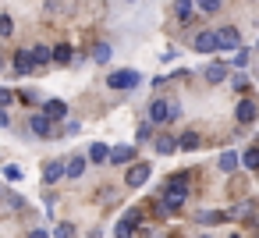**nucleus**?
<instances>
[{
	"mask_svg": "<svg viewBox=\"0 0 259 238\" xmlns=\"http://www.w3.org/2000/svg\"><path fill=\"white\" fill-rule=\"evenodd\" d=\"M185 199H188L185 178H170L167 188H163V199L156 203V213H160V217H170V213H178V210L185 206Z\"/></svg>",
	"mask_w": 259,
	"mask_h": 238,
	"instance_id": "1",
	"label": "nucleus"
},
{
	"mask_svg": "<svg viewBox=\"0 0 259 238\" xmlns=\"http://www.w3.org/2000/svg\"><path fill=\"white\" fill-rule=\"evenodd\" d=\"M181 117V103H167V100H153L149 103V121L153 125H167Z\"/></svg>",
	"mask_w": 259,
	"mask_h": 238,
	"instance_id": "2",
	"label": "nucleus"
},
{
	"mask_svg": "<svg viewBox=\"0 0 259 238\" xmlns=\"http://www.w3.org/2000/svg\"><path fill=\"white\" fill-rule=\"evenodd\" d=\"M139 220H142V210H128V213L117 220V227H114V238H132Z\"/></svg>",
	"mask_w": 259,
	"mask_h": 238,
	"instance_id": "3",
	"label": "nucleus"
},
{
	"mask_svg": "<svg viewBox=\"0 0 259 238\" xmlns=\"http://www.w3.org/2000/svg\"><path fill=\"white\" fill-rule=\"evenodd\" d=\"M11 71H15V75H36L39 68H36V61H32V54H29V50H15Z\"/></svg>",
	"mask_w": 259,
	"mask_h": 238,
	"instance_id": "4",
	"label": "nucleus"
},
{
	"mask_svg": "<svg viewBox=\"0 0 259 238\" xmlns=\"http://www.w3.org/2000/svg\"><path fill=\"white\" fill-rule=\"evenodd\" d=\"M107 86L110 89H135L139 86V71H110L107 75Z\"/></svg>",
	"mask_w": 259,
	"mask_h": 238,
	"instance_id": "5",
	"label": "nucleus"
},
{
	"mask_svg": "<svg viewBox=\"0 0 259 238\" xmlns=\"http://www.w3.org/2000/svg\"><path fill=\"white\" fill-rule=\"evenodd\" d=\"M149 174H153V167H149V164H132V167H128V174H124V185H128V188H139V185H146V181H149Z\"/></svg>",
	"mask_w": 259,
	"mask_h": 238,
	"instance_id": "6",
	"label": "nucleus"
},
{
	"mask_svg": "<svg viewBox=\"0 0 259 238\" xmlns=\"http://www.w3.org/2000/svg\"><path fill=\"white\" fill-rule=\"evenodd\" d=\"M234 117H238V125H252V121L259 117V103H255V100H238Z\"/></svg>",
	"mask_w": 259,
	"mask_h": 238,
	"instance_id": "7",
	"label": "nucleus"
},
{
	"mask_svg": "<svg viewBox=\"0 0 259 238\" xmlns=\"http://www.w3.org/2000/svg\"><path fill=\"white\" fill-rule=\"evenodd\" d=\"M29 128H32V135H39V139H50V135H54V121H50L47 114H32Z\"/></svg>",
	"mask_w": 259,
	"mask_h": 238,
	"instance_id": "8",
	"label": "nucleus"
},
{
	"mask_svg": "<svg viewBox=\"0 0 259 238\" xmlns=\"http://www.w3.org/2000/svg\"><path fill=\"white\" fill-rule=\"evenodd\" d=\"M217 43H220V50H238L241 36H238V29H234V25H227V29H220V32H217Z\"/></svg>",
	"mask_w": 259,
	"mask_h": 238,
	"instance_id": "9",
	"label": "nucleus"
},
{
	"mask_svg": "<svg viewBox=\"0 0 259 238\" xmlns=\"http://www.w3.org/2000/svg\"><path fill=\"white\" fill-rule=\"evenodd\" d=\"M192 47H195L199 54H209V50H220V43H217V32H199Z\"/></svg>",
	"mask_w": 259,
	"mask_h": 238,
	"instance_id": "10",
	"label": "nucleus"
},
{
	"mask_svg": "<svg viewBox=\"0 0 259 238\" xmlns=\"http://www.w3.org/2000/svg\"><path fill=\"white\" fill-rule=\"evenodd\" d=\"M43 114H47L50 121H61V117L68 114V103H64V100H47V103H43Z\"/></svg>",
	"mask_w": 259,
	"mask_h": 238,
	"instance_id": "11",
	"label": "nucleus"
},
{
	"mask_svg": "<svg viewBox=\"0 0 259 238\" xmlns=\"http://www.w3.org/2000/svg\"><path fill=\"white\" fill-rule=\"evenodd\" d=\"M107 160H110V164H132V160H135V146H114Z\"/></svg>",
	"mask_w": 259,
	"mask_h": 238,
	"instance_id": "12",
	"label": "nucleus"
},
{
	"mask_svg": "<svg viewBox=\"0 0 259 238\" xmlns=\"http://www.w3.org/2000/svg\"><path fill=\"white\" fill-rule=\"evenodd\" d=\"M61 178H64V160H50V164L43 167V181L54 185V181H61Z\"/></svg>",
	"mask_w": 259,
	"mask_h": 238,
	"instance_id": "13",
	"label": "nucleus"
},
{
	"mask_svg": "<svg viewBox=\"0 0 259 238\" xmlns=\"http://www.w3.org/2000/svg\"><path fill=\"white\" fill-rule=\"evenodd\" d=\"M29 54H32V61H36V68H47V64L54 61V50H50V47H43V43H39V47H32Z\"/></svg>",
	"mask_w": 259,
	"mask_h": 238,
	"instance_id": "14",
	"label": "nucleus"
},
{
	"mask_svg": "<svg viewBox=\"0 0 259 238\" xmlns=\"http://www.w3.org/2000/svg\"><path fill=\"white\" fill-rule=\"evenodd\" d=\"M82 171H85V156H68L64 160V174L68 178H82Z\"/></svg>",
	"mask_w": 259,
	"mask_h": 238,
	"instance_id": "15",
	"label": "nucleus"
},
{
	"mask_svg": "<svg viewBox=\"0 0 259 238\" xmlns=\"http://www.w3.org/2000/svg\"><path fill=\"white\" fill-rule=\"evenodd\" d=\"M107 156H110V146H103V142H93L89 146V160L93 164H107Z\"/></svg>",
	"mask_w": 259,
	"mask_h": 238,
	"instance_id": "16",
	"label": "nucleus"
},
{
	"mask_svg": "<svg viewBox=\"0 0 259 238\" xmlns=\"http://www.w3.org/2000/svg\"><path fill=\"white\" fill-rule=\"evenodd\" d=\"M224 78H227V68H224V64H209V68H206V82H209V86H217V82H224Z\"/></svg>",
	"mask_w": 259,
	"mask_h": 238,
	"instance_id": "17",
	"label": "nucleus"
},
{
	"mask_svg": "<svg viewBox=\"0 0 259 238\" xmlns=\"http://www.w3.org/2000/svg\"><path fill=\"white\" fill-rule=\"evenodd\" d=\"M195 220H199V224H209V227H213V224L227 220V213H217V210H202V213H195Z\"/></svg>",
	"mask_w": 259,
	"mask_h": 238,
	"instance_id": "18",
	"label": "nucleus"
},
{
	"mask_svg": "<svg viewBox=\"0 0 259 238\" xmlns=\"http://www.w3.org/2000/svg\"><path fill=\"white\" fill-rule=\"evenodd\" d=\"M174 149H178V139H170V135H156V153L167 156V153H174Z\"/></svg>",
	"mask_w": 259,
	"mask_h": 238,
	"instance_id": "19",
	"label": "nucleus"
},
{
	"mask_svg": "<svg viewBox=\"0 0 259 238\" xmlns=\"http://www.w3.org/2000/svg\"><path fill=\"white\" fill-rule=\"evenodd\" d=\"M174 11H178V18H181V25L195 18V15H192V0H178V4H174Z\"/></svg>",
	"mask_w": 259,
	"mask_h": 238,
	"instance_id": "20",
	"label": "nucleus"
},
{
	"mask_svg": "<svg viewBox=\"0 0 259 238\" xmlns=\"http://www.w3.org/2000/svg\"><path fill=\"white\" fill-rule=\"evenodd\" d=\"M241 164H245L248 171H259V146H252V149L241 156Z\"/></svg>",
	"mask_w": 259,
	"mask_h": 238,
	"instance_id": "21",
	"label": "nucleus"
},
{
	"mask_svg": "<svg viewBox=\"0 0 259 238\" xmlns=\"http://www.w3.org/2000/svg\"><path fill=\"white\" fill-rule=\"evenodd\" d=\"M54 61H57V64H68V61H71V47H68V43L54 47Z\"/></svg>",
	"mask_w": 259,
	"mask_h": 238,
	"instance_id": "22",
	"label": "nucleus"
},
{
	"mask_svg": "<svg viewBox=\"0 0 259 238\" xmlns=\"http://www.w3.org/2000/svg\"><path fill=\"white\" fill-rule=\"evenodd\" d=\"M238 160H241L238 153H220V167L224 171H238Z\"/></svg>",
	"mask_w": 259,
	"mask_h": 238,
	"instance_id": "23",
	"label": "nucleus"
},
{
	"mask_svg": "<svg viewBox=\"0 0 259 238\" xmlns=\"http://www.w3.org/2000/svg\"><path fill=\"white\" fill-rule=\"evenodd\" d=\"M178 146H181V149H195V146H199V135H195V132H185V135L178 139Z\"/></svg>",
	"mask_w": 259,
	"mask_h": 238,
	"instance_id": "24",
	"label": "nucleus"
},
{
	"mask_svg": "<svg viewBox=\"0 0 259 238\" xmlns=\"http://www.w3.org/2000/svg\"><path fill=\"white\" fill-rule=\"evenodd\" d=\"M93 61H100V64H103V61H110V47H107V43H100V47L93 50Z\"/></svg>",
	"mask_w": 259,
	"mask_h": 238,
	"instance_id": "25",
	"label": "nucleus"
},
{
	"mask_svg": "<svg viewBox=\"0 0 259 238\" xmlns=\"http://www.w3.org/2000/svg\"><path fill=\"white\" fill-rule=\"evenodd\" d=\"M54 238H75V227L71 224H57L54 227Z\"/></svg>",
	"mask_w": 259,
	"mask_h": 238,
	"instance_id": "26",
	"label": "nucleus"
},
{
	"mask_svg": "<svg viewBox=\"0 0 259 238\" xmlns=\"http://www.w3.org/2000/svg\"><path fill=\"white\" fill-rule=\"evenodd\" d=\"M4 178H8V181H22V167L8 164V167H4Z\"/></svg>",
	"mask_w": 259,
	"mask_h": 238,
	"instance_id": "27",
	"label": "nucleus"
},
{
	"mask_svg": "<svg viewBox=\"0 0 259 238\" xmlns=\"http://www.w3.org/2000/svg\"><path fill=\"white\" fill-rule=\"evenodd\" d=\"M11 32H15V22L8 15H0V36H11Z\"/></svg>",
	"mask_w": 259,
	"mask_h": 238,
	"instance_id": "28",
	"label": "nucleus"
},
{
	"mask_svg": "<svg viewBox=\"0 0 259 238\" xmlns=\"http://www.w3.org/2000/svg\"><path fill=\"white\" fill-rule=\"evenodd\" d=\"M15 100H18V96H15L11 89H0V107H8V103H15Z\"/></svg>",
	"mask_w": 259,
	"mask_h": 238,
	"instance_id": "29",
	"label": "nucleus"
},
{
	"mask_svg": "<svg viewBox=\"0 0 259 238\" xmlns=\"http://www.w3.org/2000/svg\"><path fill=\"white\" fill-rule=\"evenodd\" d=\"M202 11H220V0H199Z\"/></svg>",
	"mask_w": 259,
	"mask_h": 238,
	"instance_id": "30",
	"label": "nucleus"
},
{
	"mask_svg": "<svg viewBox=\"0 0 259 238\" xmlns=\"http://www.w3.org/2000/svg\"><path fill=\"white\" fill-rule=\"evenodd\" d=\"M234 64L245 68V64H248V54H245V50H234Z\"/></svg>",
	"mask_w": 259,
	"mask_h": 238,
	"instance_id": "31",
	"label": "nucleus"
},
{
	"mask_svg": "<svg viewBox=\"0 0 259 238\" xmlns=\"http://www.w3.org/2000/svg\"><path fill=\"white\" fill-rule=\"evenodd\" d=\"M64 132H68V135H78V132H82V125H78V121H68V125H64Z\"/></svg>",
	"mask_w": 259,
	"mask_h": 238,
	"instance_id": "32",
	"label": "nucleus"
},
{
	"mask_svg": "<svg viewBox=\"0 0 259 238\" xmlns=\"http://www.w3.org/2000/svg\"><path fill=\"white\" fill-rule=\"evenodd\" d=\"M8 125H11V117H8V110H4V107H0V128H8Z\"/></svg>",
	"mask_w": 259,
	"mask_h": 238,
	"instance_id": "33",
	"label": "nucleus"
},
{
	"mask_svg": "<svg viewBox=\"0 0 259 238\" xmlns=\"http://www.w3.org/2000/svg\"><path fill=\"white\" fill-rule=\"evenodd\" d=\"M29 238H50V234H47V231H39V227H36V231H29Z\"/></svg>",
	"mask_w": 259,
	"mask_h": 238,
	"instance_id": "34",
	"label": "nucleus"
},
{
	"mask_svg": "<svg viewBox=\"0 0 259 238\" xmlns=\"http://www.w3.org/2000/svg\"><path fill=\"white\" fill-rule=\"evenodd\" d=\"M0 71H4V57H0Z\"/></svg>",
	"mask_w": 259,
	"mask_h": 238,
	"instance_id": "35",
	"label": "nucleus"
},
{
	"mask_svg": "<svg viewBox=\"0 0 259 238\" xmlns=\"http://www.w3.org/2000/svg\"><path fill=\"white\" fill-rule=\"evenodd\" d=\"M199 238H213V234H199Z\"/></svg>",
	"mask_w": 259,
	"mask_h": 238,
	"instance_id": "36",
	"label": "nucleus"
},
{
	"mask_svg": "<svg viewBox=\"0 0 259 238\" xmlns=\"http://www.w3.org/2000/svg\"><path fill=\"white\" fill-rule=\"evenodd\" d=\"M231 238H241V234H231Z\"/></svg>",
	"mask_w": 259,
	"mask_h": 238,
	"instance_id": "37",
	"label": "nucleus"
},
{
	"mask_svg": "<svg viewBox=\"0 0 259 238\" xmlns=\"http://www.w3.org/2000/svg\"><path fill=\"white\" fill-rule=\"evenodd\" d=\"M255 47H259V43H255Z\"/></svg>",
	"mask_w": 259,
	"mask_h": 238,
	"instance_id": "38",
	"label": "nucleus"
}]
</instances>
